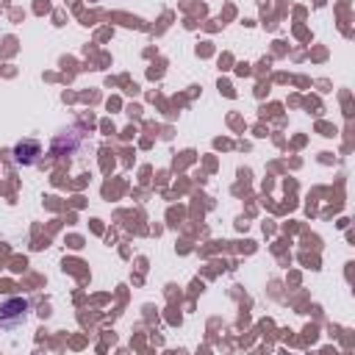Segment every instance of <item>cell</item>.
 Masks as SVG:
<instances>
[{"mask_svg": "<svg viewBox=\"0 0 355 355\" xmlns=\"http://www.w3.org/2000/svg\"><path fill=\"white\" fill-rule=\"evenodd\" d=\"M28 300H22V297H11V300H6L3 305H0V327H6V330H11V327H17L19 322H25V316H28Z\"/></svg>", "mask_w": 355, "mask_h": 355, "instance_id": "1", "label": "cell"}, {"mask_svg": "<svg viewBox=\"0 0 355 355\" xmlns=\"http://www.w3.org/2000/svg\"><path fill=\"white\" fill-rule=\"evenodd\" d=\"M39 155H42V147H39V141H33V139H25V141H19V144L14 147V161L22 164V166L36 164Z\"/></svg>", "mask_w": 355, "mask_h": 355, "instance_id": "2", "label": "cell"}]
</instances>
